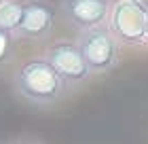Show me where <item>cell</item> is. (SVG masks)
<instances>
[{
  "label": "cell",
  "mask_w": 148,
  "mask_h": 144,
  "mask_svg": "<svg viewBox=\"0 0 148 144\" xmlns=\"http://www.w3.org/2000/svg\"><path fill=\"white\" fill-rule=\"evenodd\" d=\"M13 89L21 100L34 106H53L68 91L47 57H32L19 64L13 72Z\"/></svg>",
  "instance_id": "1"
},
{
  "label": "cell",
  "mask_w": 148,
  "mask_h": 144,
  "mask_svg": "<svg viewBox=\"0 0 148 144\" xmlns=\"http://www.w3.org/2000/svg\"><path fill=\"white\" fill-rule=\"evenodd\" d=\"M108 28L125 47L148 43V6L136 0H119L112 6Z\"/></svg>",
  "instance_id": "2"
},
{
  "label": "cell",
  "mask_w": 148,
  "mask_h": 144,
  "mask_svg": "<svg viewBox=\"0 0 148 144\" xmlns=\"http://www.w3.org/2000/svg\"><path fill=\"white\" fill-rule=\"evenodd\" d=\"M80 53L93 74H104L116 68L121 57V43L114 38L108 25H99L93 30H85L78 36Z\"/></svg>",
  "instance_id": "3"
},
{
  "label": "cell",
  "mask_w": 148,
  "mask_h": 144,
  "mask_svg": "<svg viewBox=\"0 0 148 144\" xmlns=\"http://www.w3.org/2000/svg\"><path fill=\"white\" fill-rule=\"evenodd\" d=\"M45 57L57 70V74L62 76V81L68 87V91L70 89H76V87H83L93 74L89 70V66H87L83 53H80L78 43L59 40V43L51 45L47 49Z\"/></svg>",
  "instance_id": "4"
},
{
  "label": "cell",
  "mask_w": 148,
  "mask_h": 144,
  "mask_svg": "<svg viewBox=\"0 0 148 144\" xmlns=\"http://www.w3.org/2000/svg\"><path fill=\"white\" fill-rule=\"evenodd\" d=\"M112 6L110 0H62V15L72 28L85 32L108 25Z\"/></svg>",
  "instance_id": "5"
},
{
  "label": "cell",
  "mask_w": 148,
  "mask_h": 144,
  "mask_svg": "<svg viewBox=\"0 0 148 144\" xmlns=\"http://www.w3.org/2000/svg\"><path fill=\"white\" fill-rule=\"evenodd\" d=\"M55 25V11L47 0H23V19L15 32L21 40H45Z\"/></svg>",
  "instance_id": "6"
},
{
  "label": "cell",
  "mask_w": 148,
  "mask_h": 144,
  "mask_svg": "<svg viewBox=\"0 0 148 144\" xmlns=\"http://www.w3.org/2000/svg\"><path fill=\"white\" fill-rule=\"evenodd\" d=\"M23 19V2L19 0H9L0 6V28L9 30V32H17Z\"/></svg>",
  "instance_id": "7"
},
{
  "label": "cell",
  "mask_w": 148,
  "mask_h": 144,
  "mask_svg": "<svg viewBox=\"0 0 148 144\" xmlns=\"http://www.w3.org/2000/svg\"><path fill=\"white\" fill-rule=\"evenodd\" d=\"M15 32H9L4 28H0V70L11 64L13 53H15Z\"/></svg>",
  "instance_id": "8"
},
{
  "label": "cell",
  "mask_w": 148,
  "mask_h": 144,
  "mask_svg": "<svg viewBox=\"0 0 148 144\" xmlns=\"http://www.w3.org/2000/svg\"><path fill=\"white\" fill-rule=\"evenodd\" d=\"M9 144H36V142H25V140H15V142H9Z\"/></svg>",
  "instance_id": "9"
},
{
  "label": "cell",
  "mask_w": 148,
  "mask_h": 144,
  "mask_svg": "<svg viewBox=\"0 0 148 144\" xmlns=\"http://www.w3.org/2000/svg\"><path fill=\"white\" fill-rule=\"evenodd\" d=\"M4 2H9V0H0V6H2V4H4Z\"/></svg>",
  "instance_id": "10"
}]
</instances>
